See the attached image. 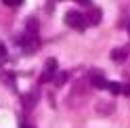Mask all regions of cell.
Returning a JSON list of instances; mask_svg holds the SVG:
<instances>
[{
  "label": "cell",
  "mask_w": 130,
  "mask_h": 128,
  "mask_svg": "<svg viewBox=\"0 0 130 128\" xmlns=\"http://www.w3.org/2000/svg\"><path fill=\"white\" fill-rule=\"evenodd\" d=\"M76 2H80V4H86L88 9H90V6H92V4H90V0H76Z\"/></svg>",
  "instance_id": "30bf717a"
},
{
  "label": "cell",
  "mask_w": 130,
  "mask_h": 128,
  "mask_svg": "<svg viewBox=\"0 0 130 128\" xmlns=\"http://www.w3.org/2000/svg\"><path fill=\"white\" fill-rule=\"evenodd\" d=\"M2 2H4L6 6H19V4L23 2V0H2Z\"/></svg>",
  "instance_id": "9c48e42d"
},
{
  "label": "cell",
  "mask_w": 130,
  "mask_h": 128,
  "mask_svg": "<svg viewBox=\"0 0 130 128\" xmlns=\"http://www.w3.org/2000/svg\"><path fill=\"white\" fill-rule=\"evenodd\" d=\"M21 128H34V126H29L27 122H21Z\"/></svg>",
  "instance_id": "8fae6325"
},
{
  "label": "cell",
  "mask_w": 130,
  "mask_h": 128,
  "mask_svg": "<svg viewBox=\"0 0 130 128\" xmlns=\"http://www.w3.org/2000/svg\"><path fill=\"white\" fill-rule=\"evenodd\" d=\"M2 61H6V46L0 42V63H2Z\"/></svg>",
  "instance_id": "ba28073f"
},
{
  "label": "cell",
  "mask_w": 130,
  "mask_h": 128,
  "mask_svg": "<svg viewBox=\"0 0 130 128\" xmlns=\"http://www.w3.org/2000/svg\"><path fill=\"white\" fill-rule=\"evenodd\" d=\"M130 55V46H124V49H113L111 51V59L116 63H124Z\"/></svg>",
  "instance_id": "277c9868"
},
{
  "label": "cell",
  "mask_w": 130,
  "mask_h": 128,
  "mask_svg": "<svg viewBox=\"0 0 130 128\" xmlns=\"http://www.w3.org/2000/svg\"><path fill=\"white\" fill-rule=\"evenodd\" d=\"M88 78H90V84L94 86V88H101V90H107L109 84H111L109 80L105 78V74H103V71H99V69H92Z\"/></svg>",
  "instance_id": "7a4b0ae2"
},
{
  "label": "cell",
  "mask_w": 130,
  "mask_h": 128,
  "mask_svg": "<svg viewBox=\"0 0 130 128\" xmlns=\"http://www.w3.org/2000/svg\"><path fill=\"white\" fill-rule=\"evenodd\" d=\"M55 76H57V59H48L44 63L42 74H40V82H51V80H55Z\"/></svg>",
  "instance_id": "3957f363"
},
{
  "label": "cell",
  "mask_w": 130,
  "mask_h": 128,
  "mask_svg": "<svg viewBox=\"0 0 130 128\" xmlns=\"http://www.w3.org/2000/svg\"><path fill=\"white\" fill-rule=\"evenodd\" d=\"M36 101H38V92H31L27 99H23V103H25V107H27V109H29L31 103H36Z\"/></svg>",
  "instance_id": "8992f818"
},
{
  "label": "cell",
  "mask_w": 130,
  "mask_h": 128,
  "mask_svg": "<svg viewBox=\"0 0 130 128\" xmlns=\"http://www.w3.org/2000/svg\"><path fill=\"white\" fill-rule=\"evenodd\" d=\"M107 90H111L113 94H130V84H122V82H111L109 84V88Z\"/></svg>",
  "instance_id": "5b68a950"
},
{
  "label": "cell",
  "mask_w": 130,
  "mask_h": 128,
  "mask_svg": "<svg viewBox=\"0 0 130 128\" xmlns=\"http://www.w3.org/2000/svg\"><path fill=\"white\" fill-rule=\"evenodd\" d=\"M59 78H55V84L57 86H61V84H65V80H67V71H63V74H57Z\"/></svg>",
  "instance_id": "52a82bcc"
},
{
  "label": "cell",
  "mask_w": 130,
  "mask_h": 128,
  "mask_svg": "<svg viewBox=\"0 0 130 128\" xmlns=\"http://www.w3.org/2000/svg\"><path fill=\"white\" fill-rule=\"evenodd\" d=\"M126 29H128V36H130V23H128V25H126Z\"/></svg>",
  "instance_id": "7c38bea8"
},
{
  "label": "cell",
  "mask_w": 130,
  "mask_h": 128,
  "mask_svg": "<svg viewBox=\"0 0 130 128\" xmlns=\"http://www.w3.org/2000/svg\"><path fill=\"white\" fill-rule=\"evenodd\" d=\"M63 21H65V25H69L71 29H76V31H84L88 27V23H90L80 11H67L65 17H63Z\"/></svg>",
  "instance_id": "6da1fadb"
}]
</instances>
